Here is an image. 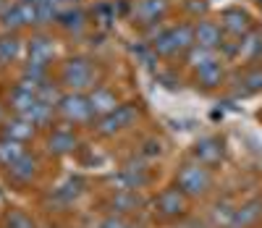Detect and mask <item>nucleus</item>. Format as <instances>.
<instances>
[{"mask_svg":"<svg viewBox=\"0 0 262 228\" xmlns=\"http://www.w3.org/2000/svg\"><path fill=\"white\" fill-rule=\"evenodd\" d=\"M92 18L100 29H111L118 21V3H107V0H100L92 8Z\"/></svg>","mask_w":262,"mask_h":228,"instance_id":"nucleus-27","label":"nucleus"},{"mask_svg":"<svg viewBox=\"0 0 262 228\" xmlns=\"http://www.w3.org/2000/svg\"><path fill=\"white\" fill-rule=\"evenodd\" d=\"M55 58V45L48 34H34L29 39V58L27 66H37V68H50Z\"/></svg>","mask_w":262,"mask_h":228,"instance_id":"nucleus-15","label":"nucleus"},{"mask_svg":"<svg viewBox=\"0 0 262 228\" xmlns=\"http://www.w3.org/2000/svg\"><path fill=\"white\" fill-rule=\"evenodd\" d=\"M226 155H228L226 139H223V136H215V134L200 136V139L189 147V157H191V160L202 163V165H207L212 171H217L226 163Z\"/></svg>","mask_w":262,"mask_h":228,"instance_id":"nucleus-6","label":"nucleus"},{"mask_svg":"<svg viewBox=\"0 0 262 228\" xmlns=\"http://www.w3.org/2000/svg\"><path fill=\"white\" fill-rule=\"evenodd\" d=\"M55 113L66 123H74V126L76 123H90L95 118L86 92H63V97L55 105Z\"/></svg>","mask_w":262,"mask_h":228,"instance_id":"nucleus-7","label":"nucleus"},{"mask_svg":"<svg viewBox=\"0 0 262 228\" xmlns=\"http://www.w3.org/2000/svg\"><path fill=\"white\" fill-rule=\"evenodd\" d=\"M79 147V136L69 129H55L48 134V142H45V150L55 157H66V155H74Z\"/></svg>","mask_w":262,"mask_h":228,"instance_id":"nucleus-17","label":"nucleus"},{"mask_svg":"<svg viewBox=\"0 0 262 228\" xmlns=\"http://www.w3.org/2000/svg\"><path fill=\"white\" fill-rule=\"evenodd\" d=\"M181 8L191 18H205L207 11H210V0H181Z\"/></svg>","mask_w":262,"mask_h":228,"instance_id":"nucleus-30","label":"nucleus"},{"mask_svg":"<svg viewBox=\"0 0 262 228\" xmlns=\"http://www.w3.org/2000/svg\"><path fill=\"white\" fill-rule=\"evenodd\" d=\"M191 208H194V202L176 184L163 186L155 197H152V215H155L160 223H165V225L186 223L191 218Z\"/></svg>","mask_w":262,"mask_h":228,"instance_id":"nucleus-2","label":"nucleus"},{"mask_svg":"<svg viewBox=\"0 0 262 228\" xmlns=\"http://www.w3.org/2000/svg\"><path fill=\"white\" fill-rule=\"evenodd\" d=\"M128 228H144V225H142V223H134V220H131V223H128Z\"/></svg>","mask_w":262,"mask_h":228,"instance_id":"nucleus-33","label":"nucleus"},{"mask_svg":"<svg viewBox=\"0 0 262 228\" xmlns=\"http://www.w3.org/2000/svg\"><path fill=\"white\" fill-rule=\"evenodd\" d=\"M259 225H262V194H254L236 202L226 228H259Z\"/></svg>","mask_w":262,"mask_h":228,"instance_id":"nucleus-10","label":"nucleus"},{"mask_svg":"<svg viewBox=\"0 0 262 228\" xmlns=\"http://www.w3.org/2000/svg\"><path fill=\"white\" fill-rule=\"evenodd\" d=\"M170 11V0H134L131 6V18L142 29H149L155 24H163V18Z\"/></svg>","mask_w":262,"mask_h":228,"instance_id":"nucleus-9","label":"nucleus"},{"mask_svg":"<svg viewBox=\"0 0 262 228\" xmlns=\"http://www.w3.org/2000/svg\"><path fill=\"white\" fill-rule=\"evenodd\" d=\"M0 228H39L37 220L21 208H8L0 215Z\"/></svg>","mask_w":262,"mask_h":228,"instance_id":"nucleus-26","label":"nucleus"},{"mask_svg":"<svg viewBox=\"0 0 262 228\" xmlns=\"http://www.w3.org/2000/svg\"><path fill=\"white\" fill-rule=\"evenodd\" d=\"M238 60L244 63H262V29L254 27L249 34L238 39Z\"/></svg>","mask_w":262,"mask_h":228,"instance_id":"nucleus-22","label":"nucleus"},{"mask_svg":"<svg viewBox=\"0 0 262 228\" xmlns=\"http://www.w3.org/2000/svg\"><path fill=\"white\" fill-rule=\"evenodd\" d=\"M137 121H139V108L134 102H121L113 113H107L102 118H95V134L111 139V136L137 126Z\"/></svg>","mask_w":262,"mask_h":228,"instance_id":"nucleus-5","label":"nucleus"},{"mask_svg":"<svg viewBox=\"0 0 262 228\" xmlns=\"http://www.w3.org/2000/svg\"><path fill=\"white\" fill-rule=\"evenodd\" d=\"M27 144L24 142H16V139H8V136H0V168H11L21 155H27Z\"/></svg>","mask_w":262,"mask_h":228,"instance_id":"nucleus-25","label":"nucleus"},{"mask_svg":"<svg viewBox=\"0 0 262 228\" xmlns=\"http://www.w3.org/2000/svg\"><path fill=\"white\" fill-rule=\"evenodd\" d=\"M37 102H39V97H37L34 92L21 89V87H13V92H11V97H8V105H11V110H13V116H24V113H27L29 108H34Z\"/></svg>","mask_w":262,"mask_h":228,"instance_id":"nucleus-28","label":"nucleus"},{"mask_svg":"<svg viewBox=\"0 0 262 228\" xmlns=\"http://www.w3.org/2000/svg\"><path fill=\"white\" fill-rule=\"evenodd\" d=\"M191 81L196 89H202V92H215V89H221L226 81H228V74H226V66L223 60L217 63H210L205 68H196V71H191Z\"/></svg>","mask_w":262,"mask_h":228,"instance_id":"nucleus-12","label":"nucleus"},{"mask_svg":"<svg viewBox=\"0 0 262 228\" xmlns=\"http://www.w3.org/2000/svg\"><path fill=\"white\" fill-rule=\"evenodd\" d=\"M259 29H262V27H259Z\"/></svg>","mask_w":262,"mask_h":228,"instance_id":"nucleus-36","label":"nucleus"},{"mask_svg":"<svg viewBox=\"0 0 262 228\" xmlns=\"http://www.w3.org/2000/svg\"><path fill=\"white\" fill-rule=\"evenodd\" d=\"M217 24H221V29L226 32V37H236L242 39L244 34H249L257 24H254V16L242 8V6H228L221 11V16H217Z\"/></svg>","mask_w":262,"mask_h":228,"instance_id":"nucleus-8","label":"nucleus"},{"mask_svg":"<svg viewBox=\"0 0 262 228\" xmlns=\"http://www.w3.org/2000/svg\"><path fill=\"white\" fill-rule=\"evenodd\" d=\"M60 87H66V92H92L100 81L97 63L86 55H74L60 66Z\"/></svg>","mask_w":262,"mask_h":228,"instance_id":"nucleus-3","label":"nucleus"},{"mask_svg":"<svg viewBox=\"0 0 262 228\" xmlns=\"http://www.w3.org/2000/svg\"><path fill=\"white\" fill-rule=\"evenodd\" d=\"M84 194H86V181H84L81 176H69L58 189H53L55 202L63 204V208H71V204H76Z\"/></svg>","mask_w":262,"mask_h":228,"instance_id":"nucleus-18","label":"nucleus"},{"mask_svg":"<svg viewBox=\"0 0 262 228\" xmlns=\"http://www.w3.org/2000/svg\"><path fill=\"white\" fill-rule=\"evenodd\" d=\"M86 97H90V108L95 113V118L107 116V113H113L121 105L118 95L113 92V89H107V87H95L92 92H86Z\"/></svg>","mask_w":262,"mask_h":228,"instance_id":"nucleus-19","label":"nucleus"},{"mask_svg":"<svg viewBox=\"0 0 262 228\" xmlns=\"http://www.w3.org/2000/svg\"><path fill=\"white\" fill-rule=\"evenodd\" d=\"M8 6H11V0H0V13H3Z\"/></svg>","mask_w":262,"mask_h":228,"instance_id":"nucleus-32","label":"nucleus"},{"mask_svg":"<svg viewBox=\"0 0 262 228\" xmlns=\"http://www.w3.org/2000/svg\"><path fill=\"white\" fill-rule=\"evenodd\" d=\"M236 89H233V97H252L262 92V63H249L242 74L236 79Z\"/></svg>","mask_w":262,"mask_h":228,"instance_id":"nucleus-16","label":"nucleus"},{"mask_svg":"<svg viewBox=\"0 0 262 228\" xmlns=\"http://www.w3.org/2000/svg\"><path fill=\"white\" fill-rule=\"evenodd\" d=\"M152 181H155V173H152V168L142 160V157L123 163L116 173L107 176L111 192H142L152 184Z\"/></svg>","mask_w":262,"mask_h":228,"instance_id":"nucleus-4","label":"nucleus"},{"mask_svg":"<svg viewBox=\"0 0 262 228\" xmlns=\"http://www.w3.org/2000/svg\"><path fill=\"white\" fill-rule=\"evenodd\" d=\"M184 58V66L191 68V71H196V68H205L210 63H217V60H223L221 50H212V48H200V45H191V48L181 55ZM226 63V60H223Z\"/></svg>","mask_w":262,"mask_h":228,"instance_id":"nucleus-23","label":"nucleus"},{"mask_svg":"<svg viewBox=\"0 0 262 228\" xmlns=\"http://www.w3.org/2000/svg\"><path fill=\"white\" fill-rule=\"evenodd\" d=\"M226 39V32L221 29V24L212 18H196L194 21V45H200V48H212L217 50Z\"/></svg>","mask_w":262,"mask_h":228,"instance_id":"nucleus-13","label":"nucleus"},{"mask_svg":"<svg viewBox=\"0 0 262 228\" xmlns=\"http://www.w3.org/2000/svg\"><path fill=\"white\" fill-rule=\"evenodd\" d=\"M173 184H176L191 202H205L215 194V171L186 157L184 163H179L176 173H173Z\"/></svg>","mask_w":262,"mask_h":228,"instance_id":"nucleus-1","label":"nucleus"},{"mask_svg":"<svg viewBox=\"0 0 262 228\" xmlns=\"http://www.w3.org/2000/svg\"><path fill=\"white\" fill-rule=\"evenodd\" d=\"M21 55V37L18 32H3L0 34V66H11Z\"/></svg>","mask_w":262,"mask_h":228,"instance_id":"nucleus-24","label":"nucleus"},{"mask_svg":"<svg viewBox=\"0 0 262 228\" xmlns=\"http://www.w3.org/2000/svg\"><path fill=\"white\" fill-rule=\"evenodd\" d=\"M39 171H42L39 157L27 152V155H21L11 168H6V176H8V184H13V186H32L39 176Z\"/></svg>","mask_w":262,"mask_h":228,"instance_id":"nucleus-11","label":"nucleus"},{"mask_svg":"<svg viewBox=\"0 0 262 228\" xmlns=\"http://www.w3.org/2000/svg\"><path fill=\"white\" fill-rule=\"evenodd\" d=\"M254 3H257V6H259V8H262V0H254Z\"/></svg>","mask_w":262,"mask_h":228,"instance_id":"nucleus-34","label":"nucleus"},{"mask_svg":"<svg viewBox=\"0 0 262 228\" xmlns=\"http://www.w3.org/2000/svg\"><path fill=\"white\" fill-rule=\"evenodd\" d=\"M34 134H37V126L21 116H13V118L3 121V126H0V136H8V139L24 142V144L34 139Z\"/></svg>","mask_w":262,"mask_h":228,"instance_id":"nucleus-21","label":"nucleus"},{"mask_svg":"<svg viewBox=\"0 0 262 228\" xmlns=\"http://www.w3.org/2000/svg\"><path fill=\"white\" fill-rule=\"evenodd\" d=\"M128 218H123V215H116V213H105L102 218H100V223H97V228H128Z\"/></svg>","mask_w":262,"mask_h":228,"instance_id":"nucleus-31","label":"nucleus"},{"mask_svg":"<svg viewBox=\"0 0 262 228\" xmlns=\"http://www.w3.org/2000/svg\"><path fill=\"white\" fill-rule=\"evenodd\" d=\"M86 24H90V18H86V13L79 8V6H71V8H63L55 18V27L66 34H81L86 29Z\"/></svg>","mask_w":262,"mask_h":228,"instance_id":"nucleus-20","label":"nucleus"},{"mask_svg":"<svg viewBox=\"0 0 262 228\" xmlns=\"http://www.w3.org/2000/svg\"><path fill=\"white\" fill-rule=\"evenodd\" d=\"M0 121H3V110H0Z\"/></svg>","mask_w":262,"mask_h":228,"instance_id":"nucleus-35","label":"nucleus"},{"mask_svg":"<svg viewBox=\"0 0 262 228\" xmlns=\"http://www.w3.org/2000/svg\"><path fill=\"white\" fill-rule=\"evenodd\" d=\"M163 152H165V142L158 139V136H149V139H144L142 147H139V157H142V160H155V157H160Z\"/></svg>","mask_w":262,"mask_h":228,"instance_id":"nucleus-29","label":"nucleus"},{"mask_svg":"<svg viewBox=\"0 0 262 228\" xmlns=\"http://www.w3.org/2000/svg\"><path fill=\"white\" fill-rule=\"evenodd\" d=\"M144 197L142 192H111V197H107V213H116V215H134L144 208Z\"/></svg>","mask_w":262,"mask_h":228,"instance_id":"nucleus-14","label":"nucleus"}]
</instances>
